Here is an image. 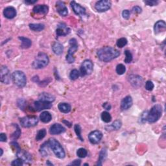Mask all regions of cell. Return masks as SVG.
<instances>
[{
    "mask_svg": "<svg viewBox=\"0 0 166 166\" xmlns=\"http://www.w3.org/2000/svg\"><path fill=\"white\" fill-rule=\"evenodd\" d=\"M18 158H20L21 160L25 162L26 164H28L29 162H31L32 161V157L28 152L25 151L24 150H21V149H18L16 152Z\"/></svg>",
    "mask_w": 166,
    "mask_h": 166,
    "instance_id": "obj_14",
    "label": "cell"
},
{
    "mask_svg": "<svg viewBox=\"0 0 166 166\" xmlns=\"http://www.w3.org/2000/svg\"><path fill=\"white\" fill-rule=\"evenodd\" d=\"M38 119L36 116L28 115L20 119V124L23 127L30 128L37 125Z\"/></svg>",
    "mask_w": 166,
    "mask_h": 166,
    "instance_id": "obj_7",
    "label": "cell"
},
{
    "mask_svg": "<svg viewBox=\"0 0 166 166\" xmlns=\"http://www.w3.org/2000/svg\"><path fill=\"white\" fill-rule=\"evenodd\" d=\"M121 126H122L121 121L118 119V120H115L114 123H113L112 125L110 127V128H112V130L118 131L121 127Z\"/></svg>",
    "mask_w": 166,
    "mask_h": 166,
    "instance_id": "obj_34",
    "label": "cell"
},
{
    "mask_svg": "<svg viewBox=\"0 0 166 166\" xmlns=\"http://www.w3.org/2000/svg\"><path fill=\"white\" fill-rule=\"evenodd\" d=\"M40 119L42 122L44 123H48L51 121L52 115L49 112L44 111L42 112V114L40 115Z\"/></svg>",
    "mask_w": 166,
    "mask_h": 166,
    "instance_id": "obj_25",
    "label": "cell"
},
{
    "mask_svg": "<svg viewBox=\"0 0 166 166\" xmlns=\"http://www.w3.org/2000/svg\"><path fill=\"white\" fill-rule=\"evenodd\" d=\"M128 79L131 84L134 88H139L142 85L143 79L140 76L137 75H131L128 76Z\"/></svg>",
    "mask_w": 166,
    "mask_h": 166,
    "instance_id": "obj_13",
    "label": "cell"
},
{
    "mask_svg": "<svg viewBox=\"0 0 166 166\" xmlns=\"http://www.w3.org/2000/svg\"><path fill=\"white\" fill-rule=\"evenodd\" d=\"M37 1V0H35V1H25V3L26 4H28V5H32V4H35V3H36Z\"/></svg>",
    "mask_w": 166,
    "mask_h": 166,
    "instance_id": "obj_51",
    "label": "cell"
},
{
    "mask_svg": "<svg viewBox=\"0 0 166 166\" xmlns=\"http://www.w3.org/2000/svg\"><path fill=\"white\" fill-rule=\"evenodd\" d=\"M51 107H52V104L51 102H47L40 100L35 102V110L38 112L45 110V109H49Z\"/></svg>",
    "mask_w": 166,
    "mask_h": 166,
    "instance_id": "obj_16",
    "label": "cell"
},
{
    "mask_svg": "<svg viewBox=\"0 0 166 166\" xmlns=\"http://www.w3.org/2000/svg\"><path fill=\"white\" fill-rule=\"evenodd\" d=\"M125 71H126V68L123 64H119L116 66V73H117L118 75H121L124 74Z\"/></svg>",
    "mask_w": 166,
    "mask_h": 166,
    "instance_id": "obj_35",
    "label": "cell"
},
{
    "mask_svg": "<svg viewBox=\"0 0 166 166\" xmlns=\"http://www.w3.org/2000/svg\"><path fill=\"white\" fill-rule=\"evenodd\" d=\"M49 144L55 156L58 158L62 159L65 157L66 154L64 149L62 148L61 144L55 138H51L49 139Z\"/></svg>",
    "mask_w": 166,
    "mask_h": 166,
    "instance_id": "obj_3",
    "label": "cell"
},
{
    "mask_svg": "<svg viewBox=\"0 0 166 166\" xmlns=\"http://www.w3.org/2000/svg\"><path fill=\"white\" fill-rule=\"evenodd\" d=\"M52 49L55 54L61 55L63 53V51H64V48H63V45L61 43L55 42L52 46Z\"/></svg>",
    "mask_w": 166,
    "mask_h": 166,
    "instance_id": "obj_24",
    "label": "cell"
},
{
    "mask_svg": "<svg viewBox=\"0 0 166 166\" xmlns=\"http://www.w3.org/2000/svg\"><path fill=\"white\" fill-rule=\"evenodd\" d=\"M162 114V107L160 105H155L148 112L147 121L151 123L157 121L160 118Z\"/></svg>",
    "mask_w": 166,
    "mask_h": 166,
    "instance_id": "obj_2",
    "label": "cell"
},
{
    "mask_svg": "<svg viewBox=\"0 0 166 166\" xmlns=\"http://www.w3.org/2000/svg\"><path fill=\"white\" fill-rule=\"evenodd\" d=\"M58 108L60 111L62 113H65V114L69 113L71 110V105L68 103H66V102H61V103H59Z\"/></svg>",
    "mask_w": 166,
    "mask_h": 166,
    "instance_id": "obj_26",
    "label": "cell"
},
{
    "mask_svg": "<svg viewBox=\"0 0 166 166\" xmlns=\"http://www.w3.org/2000/svg\"><path fill=\"white\" fill-rule=\"evenodd\" d=\"M141 11H142L141 8L139 6H135L132 8V12L134 13H136V14H139V13L141 12Z\"/></svg>",
    "mask_w": 166,
    "mask_h": 166,
    "instance_id": "obj_47",
    "label": "cell"
},
{
    "mask_svg": "<svg viewBox=\"0 0 166 166\" xmlns=\"http://www.w3.org/2000/svg\"><path fill=\"white\" fill-rule=\"evenodd\" d=\"M84 165H88V164H84Z\"/></svg>",
    "mask_w": 166,
    "mask_h": 166,
    "instance_id": "obj_55",
    "label": "cell"
},
{
    "mask_svg": "<svg viewBox=\"0 0 166 166\" xmlns=\"http://www.w3.org/2000/svg\"><path fill=\"white\" fill-rule=\"evenodd\" d=\"M38 99L40 101L47 102H51V103H52V102L55 100V97L54 95L46 92L41 93L38 96Z\"/></svg>",
    "mask_w": 166,
    "mask_h": 166,
    "instance_id": "obj_21",
    "label": "cell"
},
{
    "mask_svg": "<svg viewBox=\"0 0 166 166\" xmlns=\"http://www.w3.org/2000/svg\"><path fill=\"white\" fill-rule=\"evenodd\" d=\"M17 105L19 108H21L22 110H24L26 106V101L24 99H19L17 101Z\"/></svg>",
    "mask_w": 166,
    "mask_h": 166,
    "instance_id": "obj_41",
    "label": "cell"
},
{
    "mask_svg": "<svg viewBox=\"0 0 166 166\" xmlns=\"http://www.w3.org/2000/svg\"><path fill=\"white\" fill-rule=\"evenodd\" d=\"M63 123H66V125H67V126H68L69 127H71V124L70 123H69L68 121H66V120H64L63 121Z\"/></svg>",
    "mask_w": 166,
    "mask_h": 166,
    "instance_id": "obj_52",
    "label": "cell"
},
{
    "mask_svg": "<svg viewBox=\"0 0 166 166\" xmlns=\"http://www.w3.org/2000/svg\"><path fill=\"white\" fill-rule=\"evenodd\" d=\"M70 32V29L63 23H61L58 25L57 29L56 30V35L57 36H65Z\"/></svg>",
    "mask_w": 166,
    "mask_h": 166,
    "instance_id": "obj_15",
    "label": "cell"
},
{
    "mask_svg": "<svg viewBox=\"0 0 166 166\" xmlns=\"http://www.w3.org/2000/svg\"><path fill=\"white\" fill-rule=\"evenodd\" d=\"M166 29V24L164 20L158 21L154 26V31L155 34H159L162 32H164Z\"/></svg>",
    "mask_w": 166,
    "mask_h": 166,
    "instance_id": "obj_23",
    "label": "cell"
},
{
    "mask_svg": "<svg viewBox=\"0 0 166 166\" xmlns=\"http://www.w3.org/2000/svg\"><path fill=\"white\" fill-rule=\"evenodd\" d=\"M154 87L153 82L151 81H148L145 83V89L148 91H152Z\"/></svg>",
    "mask_w": 166,
    "mask_h": 166,
    "instance_id": "obj_42",
    "label": "cell"
},
{
    "mask_svg": "<svg viewBox=\"0 0 166 166\" xmlns=\"http://www.w3.org/2000/svg\"><path fill=\"white\" fill-rule=\"evenodd\" d=\"M0 75H1V82L4 83V84H9L11 80V77L10 71L6 66H2L1 71H0Z\"/></svg>",
    "mask_w": 166,
    "mask_h": 166,
    "instance_id": "obj_10",
    "label": "cell"
},
{
    "mask_svg": "<svg viewBox=\"0 0 166 166\" xmlns=\"http://www.w3.org/2000/svg\"><path fill=\"white\" fill-rule=\"evenodd\" d=\"M70 5L73 11H74L76 14L81 16V17H84V16H86V9L81 5H79V3L73 1L70 3Z\"/></svg>",
    "mask_w": 166,
    "mask_h": 166,
    "instance_id": "obj_11",
    "label": "cell"
},
{
    "mask_svg": "<svg viewBox=\"0 0 166 166\" xmlns=\"http://www.w3.org/2000/svg\"><path fill=\"white\" fill-rule=\"evenodd\" d=\"M6 139H7V138H6L5 134L1 133V134H0V140H1V141L5 142L6 141Z\"/></svg>",
    "mask_w": 166,
    "mask_h": 166,
    "instance_id": "obj_48",
    "label": "cell"
},
{
    "mask_svg": "<svg viewBox=\"0 0 166 166\" xmlns=\"http://www.w3.org/2000/svg\"><path fill=\"white\" fill-rule=\"evenodd\" d=\"M66 131L65 128L59 123H55L49 129V132L52 135H57L64 132Z\"/></svg>",
    "mask_w": 166,
    "mask_h": 166,
    "instance_id": "obj_18",
    "label": "cell"
},
{
    "mask_svg": "<svg viewBox=\"0 0 166 166\" xmlns=\"http://www.w3.org/2000/svg\"><path fill=\"white\" fill-rule=\"evenodd\" d=\"M49 148H50V146H49L48 141L45 142L44 144H42L40 149V154L43 157H48L49 154Z\"/></svg>",
    "mask_w": 166,
    "mask_h": 166,
    "instance_id": "obj_28",
    "label": "cell"
},
{
    "mask_svg": "<svg viewBox=\"0 0 166 166\" xmlns=\"http://www.w3.org/2000/svg\"><path fill=\"white\" fill-rule=\"evenodd\" d=\"M23 164H24V162L19 158H18V159H16V160H14L11 163V165L14 166H22L23 165Z\"/></svg>",
    "mask_w": 166,
    "mask_h": 166,
    "instance_id": "obj_43",
    "label": "cell"
},
{
    "mask_svg": "<svg viewBox=\"0 0 166 166\" xmlns=\"http://www.w3.org/2000/svg\"><path fill=\"white\" fill-rule=\"evenodd\" d=\"M12 78L14 84L19 88H23L27 83V78L25 74L21 71H15L12 73Z\"/></svg>",
    "mask_w": 166,
    "mask_h": 166,
    "instance_id": "obj_5",
    "label": "cell"
},
{
    "mask_svg": "<svg viewBox=\"0 0 166 166\" xmlns=\"http://www.w3.org/2000/svg\"><path fill=\"white\" fill-rule=\"evenodd\" d=\"M122 16L123 18L128 19L130 18V12H129L128 10H124V11L122 12Z\"/></svg>",
    "mask_w": 166,
    "mask_h": 166,
    "instance_id": "obj_45",
    "label": "cell"
},
{
    "mask_svg": "<svg viewBox=\"0 0 166 166\" xmlns=\"http://www.w3.org/2000/svg\"><path fill=\"white\" fill-rule=\"evenodd\" d=\"M49 62L48 56L44 53L40 52L36 56L34 62H32V67L35 69H42L47 66Z\"/></svg>",
    "mask_w": 166,
    "mask_h": 166,
    "instance_id": "obj_4",
    "label": "cell"
},
{
    "mask_svg": "<svg viewBox=\"0 0 166 166\" xmlns=\"http://www.w3.org/2000/svg\"><path fill=\"white\" fill-rule=\"evenodd\" d=\"M125 54L126 57L124 60V62L125 63H127V64H128V63H131L132 61V58H133V57H132V55L131 53V51H128V50H126L125 51Z\"/></svg>",
    "mask_w": 166,
    "mask_h": 166,
    "instance_id": "obj_39",
    "label": "cell"
},
{
    "mask_svg": "<svg viewBox=\"0 0 166 166\" xmlns=\"http://www.w3.org/2000/svg\"><path fill=\"white\" fill-rule=\"evenodd\" d=\"M144 3H145L146 5H147L148 6H155V5H157L158 4V1H150V0H149V1H145Z\"/></svg>",
    "mask_w": 166,
    "mask_h": 166,
    "instance_id": "obj_46",
    "label": "cell"
},
{
    "mask_svg": "<svg viewBox=\"0 0 166 166\" xmlns=\"http://www.w3.org/2000/svg\"><path fill=\"white\" fill-rule=\"evenodd\" d=\"M94 69V64L90 60H85L82 62L80 69V74L82 76L90 75Z\"/></svg>",
    "mask_w": 166,
    "mask_h": 166,
    "instance_id": "obj_8",
    "label": "cell"
},
{
    "mask_svg": "<svg viewBox=\"0 0 166 166\" xmlns=\"http://www.w3.org/2000/svg\"><path fill=\"white\" fill-rule=\"evenodd\" d=\"M0 151H1V154H0V157H1V156L3 155V149H0Z\"/></svg>",
    "mask_w": 166,
    "mask_h": 166,
    "instance_id": "obj_54",
    "label": "cell"
},
{
    "mask_svg": "<svg viewBox=\"0 0 166 166\" xmlns=\"http://www.w3.org/2000/svg\"><path fill=\"white\" fill-rule=\"evenodd\" d=\"M46 164H47V165H53V164L52 163H51V162H49V160L47 161V162H46Z\"/></svg>",
    "mask_w": 166,
    "mask_h": 166,
    "instance_id": "obj_53",
    "label": "cell"
},
{
    "mask_svg": "<svg viewBox=\"0 0 166 166\" xmlns=\"http://www.w3.org/2000/svg\"><path fill=\"white\" fill-rule=\"evenodd\" d=\"M14 125L16 127V131L11 135V138L12 139H18L19 137V136H20V134H21V130H20V128H19V127H18V125L16 124Z\"/></svg>",
    "mask_w": 166,
    "mask_h": 166,
    "instance_id": "obj_40",
    "label": "cell"
},
{
    "mask_svg": "<svg viewBox=\"0 0 166 166\" xmlns=\"http://www.w3.org/2000/svg\"><path fill=\"white\" fill-rule=\"evenodd\" d=\"M132 105V99L131 96L127 95L123 99L121 102V109L122 110H127L130 108Z\"/></svg>",
    "mask_w": 166,
    "mask_h": 166,
    "instance_id": "obj_19",
    "label": "cell"
},
{
    "mask_svg": "<svg viewBox=\"0 0 166 166\" xmlns=\"http://www.w3.org/2000/svg\"><path fill=\"white\" fill-rule=\"evenodd\" d=\"M32 11L35 14L45 15L48 12L49 7L46 5H38L34 6Z\"/></svg>",
    "mask_w": 166,
    "mask_h": 166,
    "instance_id": "obj_20",
    "label": "cell"
},
{
    "mask_svg": "<svg viewBox=\"0 0 166 166\" xmlns=\"http://www.w3.org/2000/svg\"><path fill=\"white\" fill-rule=\"evenodd\" d=\"M18 38L22 42V45H21L22 48L28 49L31 46L32 42L30 39H29L27 38H25V37H23V36H19Z\"/></svg>",
    "mask_w": 166,
    "mask_h": 166,
    "instance_id": "obj_27",
    "label": "cell"
},
{
    "mask_svg": "<svg viewBox=\"0 0 166 166\" xmlns=\"http://www.w3.org/2000/svg\"><path fill=\"white\" fill-rule=\"evenodd\" d=\"M107 157V151L106 149H102L99 152V159L97 165H102V162L105 160L106 158Z\"/></svg>",
    "mask_w": 166,
    "mask_h": 166,
    "instance_id": "obj_29",
    "label": "cell"
},
{
    "mask_svg": "<svg viewBox=\"0 0 166 166\" xmlns=\"http://www.w3.org/2000/svg\"><path fill=\"white\" fill-rule=\"evenodd\" d=\"M46 134H47V132L45 128L40 129L36 134V141H40L42 139H44L45 136Z\"/></svg>",
    "mask_w": 166,
    "mask_h": 166,
    "instance_id": "obj_31",
    "label": "cell"
},
{
    "mask_svg": "<svg viewBox=\"0 0 166 166\" xmlns=\"http://www.w3.org/2000/svg\"><path fill=\"white\" fill-rule=\"evenodd\" d=\"M81 164V160H75L73 162H71V163L69 164V165H80Z\"/></svg>",
    "mask_w": 166,
    "mask_h": 166,
    "instance_id": "obj_50",
    "label": "cell"
},
{
    "mask_svg": "<svg viewBox=\"0 0 166 166\" xmlns=\"http://www.w3.org/2000/svg\"><path fill=\"white\" fill-rule=\"evenodd\" d=\"M127 42H128L127 40L125 38H119V40H118L116 44H117V46L118 48H122L127 44Z\"/></svg>",
    "mask_w": 166,
    "mask_h": 166,
    "instance_id": "obj_36",
    "label": "cell"
},
{
    "mask_svg": "<svg viewBox=\"0 0 166 166\" xmlns=\"http://www.w3.org/2000/svg\"><path fill=\"white\" fill-rule=\"evenodd\" d=\"M97 54L100 61L108 62L118 57L120 55V52L114 48L107 46L99 49Z\"/></svg>",
    "mask_w": 166,
    "mask_h": 166,
    "instance_id": "obj_1",
    "label": "cell"
},
{
    "mask_svg": "<svg viewBox=\"0 0 166 166\" xmlns=\"http://www.w3.org/2000/svg\"><path fill=\"white\" fill-rule=\"evenodd\" d=\"M16 14H17L16 10L13 6H8L3 11V14H4L5 17L8 19L14 18L16 16Z\"/></svg>",
    "mask_w": 166,
    "mask_h": 166,
    "instance_id": "obj_22",
    "label": "cell"
},
{
    "mask_svg": "<svg viewBox=\"0 0 166 166\" xmlns=\"http://www.w3.org/2000/svg\"><path fill=\"white\" fill-rule=\"evenodd\" d=\"M29 28L33 31L40 32L44 29L45 25L42 24H29Z\"/></svg>",
    "mask_w": 166,
    "mask_h": 166,
    "instance_id": "obj_30",
    "label": "cell"
},
{
    "mask_svg": "<svg viewBox=\"0 0 166 166\" xmlns=\"http://www.w3.org/2000/svg\"><path fill=\"white\" fill-rule=\"evenodd\" d=\"M147 114H148V112H147V111H145V112H144L143 113V114L141 115L140 121H141V123H143L147 121Z\"/></svg>",
    "mask_w": 166,
    "mask_h": 166,
    "instance_id": "obj_44",
    "label": "cell"
},
{
    "mask_svg": "<svg viewBox=\"0 0 166 166\" xmlns=\"http://www.w3.org/2000/svg\"><path fill=\"white\" fill-rule=\"evenodd\" d=\"M112 3L108 0H101L95 3V9L99 12H104L107 11L111 7Z\"/></svg>",
    "mask_w": 166,
    "mask_h": 166,
    "instance_id": "obj_9",
    "label": "cell"
},
{
    "mask_svg": "<svg viewBox=\"0 0 166 166\" xmlns=\"http://www.w3.org/2000/svg\"><path fill=\"white\" fill-rule=\"evenodd\" d=\"M102 138V132L99 131H94L89 134L88 139L92 144H97L100 142Z\"/></svg>",
    "mask_w": 166,
    "mask_h": 166,
    "instance_id": "obj_12",
    "label": "cell"
},
{
    "mask_svg": "<svg viewBox=\"0 0 166 166\" xmlns=\"http://www.w3.org/2000/svg\"><path fill=\"white\" fill-rule=\"evenodd\" d=\"M102 107L106 109V110H110L112 107L110 104L108 103V102H105V103H103V105H102Z\"/></svg>",
    "mask_w": 166,
    "mask_h": 166,
    "instance_id": "obj_49",
    "label": "cell"
},
{
    "mask_svg": "<svg viewBox=\"0 0 166 166\" xmlns=\"http://www.w3.org/2000/svg\"><path fill=\"white\" fill-rule=\"evenodd\" d=\"M88 154V152L86 151V149L84 148H80L77 151V155L79 158H85Z\"/></svg>",
    "mask_w": 166,
    "mask_h": 166,
    "instance_id": "obj_37",
    "label": "cell"
},
{
    "mask_svg": "<svg viewBox=\"0 0 166 166\" xmlns=\"http://www.w3.org/2000/svg\"><path fill=\"white\" fill-rule=\"evenodd\" d=\"M56 11L61 16H66L68 14V9L64 2L58 1L56 3Z\"/></svg>",
    "mask_w": 166,
    "mask_h": 166,
    "instance_id": "obj_17",
    "label": "cell"
},
{
    "mask_svg": "<svg viewBox=\"0 0 166 166\" xmlns=\"http://www.w3.org/2000/svg\"><path fill=\"white\" fill-rule=\"evenodd\" d=\"M74 130H75V132L76 134H77V136L78 138L80 139L81 141H84V139H83V138L82 137V135H81V131H82V130H81V126L79 125H78V124L75 125Z\"/></svg>",
    "mask_w": 166,
    "mask_h": 166,
    "instance_id": "obj_33",
    "label": "cell"
},
{
    "mask_svg": "<svg viewBox=\"0 0 166 166\" xmlns=\"http://www.w3.org/2000/svg\"><path fill=\"white\" fill-rule=\"evenodd\" d=\"M101 119L105 123H110L112 120V116L108 112H103L101 114Z\"/></svg>",
    "mask_w": 166,
    "mask_h": 166,
    "instance_id": "obj_32",
    "label": "cell"
},
{
    "mask_svg": "<svg viewBox=\"0 0 166 166\" xmlns=\"http://www.w3.org/2000/svg\"><path fill=\"white\" fill-rule=\"evenodd\" d=\"M79 75H80V73H79L77 69H73L71 71L70 74H69V78H70L71 80L75 81L79 78Z\"/></svg>",
    "mask_w": 166,
    "mask_h": 166,
    "instance_id": "obj_38",
    "label": "cell"
},
{
    "mask_svg": "<svg viewBox=\"0 0 166 166\" xmlns=\"http://www.w3.org/2000/svg\"><path fill=\"white\" fill-rule=\"evenodd\" d=\"M69 45H70V48H69L68 54L66 55V61L69 64H72L75 61L74 58V54L78 49V44L77 40L75 38H71L69 40Z\"/></svg>",
    "mask_w": 166,
    "mask_h": 166,
    "instance_id": "obj_6",
    "label": "cell"
}]
</instances>
